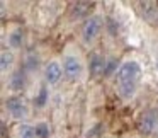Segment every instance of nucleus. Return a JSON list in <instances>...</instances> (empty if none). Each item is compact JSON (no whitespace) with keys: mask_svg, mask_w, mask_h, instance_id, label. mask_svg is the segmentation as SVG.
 <instances>
[{"mask_svg":"<svg viewBox=\"0 0 158 138\" xmlns=\"http://www.w3.org/2000/svg\"><path fill=\"white\" fill-rule=\"evenodd\" d=\"M61 65H63L65 77L68 80H72V82H80L83 79V75H85V70H87L85 62H83L78 50L72 48V46H68L65 50V53H63Z\"/></svg>","mask_w":158,"mask_h":138,"instance_id":"f257e3e1","label":"nucleus"},{"mask_svg":"<svg viewBox=\"0 0 158 138\" xmlns=\"http://www.w3.org/2000/svg\"><path fill=\"white\" fill-rule=\"evenodd\" d=\"M141 75H143L141 63L136 60H126L119 65V70L114 75L116 77V85L117 84H139Z\"/></svg>","mask_w":158,"mask_h":138,"instance_id":"f03ea898","label":"nucleus"},{"mask_svg":"<svg viewBox=\"0 0 158 138\" xmlns=\"http://www.w3.org/2000/svg\"><path fill=\"white\" fill-rule=\"evenodd\" d=\"M104 17L100 14H92L82 26V32H80V38H82L83 45L90 46L97 41V38L100 36L104 29Z\"/></svg>","mask_w":158,"mask_h":138,"instance_id":"7ed1b4c3","label":"nucleus"},{"mask_svg":"<svg viewBox=\"0 0 158 138\" xmlns=\"http://www.w3.org/2000/svg\"><path fill=\"white\" fill-rule=\"evenodd\" d=\"M4 104H5V111L9 113V116L12 119L22 121L29 116V106L21 96H9Z\"/></svg>","mask_w":158,"mask_h":138,"instance_id":"20e7f679","label":"nucleus"},{"mask_svg":"<svg viewBox=\"0 0 158 138\" xmlns=\"http://www.w3.org/2000/svg\"><path fill=\"white\" fill-rule=\"evenodd\" d=\"M158 128V107H146L138 118V130L148 136Z\"/></svg>","mask_w":158,"mask_h":138,"instance_id":"39448f33","label":"nucleus"},{"mask_svg":"<svg viewBox=\"0 0 158 138\" xmlns=\"http://www.w3.org/2000/svg\"><path fill=\"white\" fill-rule=\"evenodd\" d=\"M63 77H65L63 65L58 60H49L43 68V79H44L46 85H58Z\"/></svg>","mask_w":158,"mask_h":138,"instance_id":"423d86ee","label":"nucleus"},{"mask_svg":"<svg viewBox=\"0 0 158 138\" xmlns=\"http://www.w3.org/2000/svg\"><path fill=\"white\" fill-rule=\"evenodd\" d=\"M106 65H107V58L100 53H92L89 56V62H87V70H89V75L92 79L97 77H104L106 72Z\"/></svg>","mask_w":158,"mask_h":138,"instance_id":"0eeeda50","label":"nucleus"},{"mask_svg":"<svg viewBox=\"0 0 158 138\" xmlns=\"http://www.w3.org/2000/svg\"><path fill=\"white\" fill-rule=\"evenodd\" d=\"M7 87L12 92H22V90L26 89V72H24V68L14 70V72L9 75Z\"/></svg>","mask_w":158,"mask_h":138,"instance_id":"6e6552de","label":"nucleus"},{"mask_svg":"<svg viewBox=\"0 0 158 138\" xmlns=\"http://www.w3.org/2000/svg\"><path fill=\"white\" fill-rule=\"evenodd\" d=\"M24 31H22L21 28H15L12 29L10 32L7 34V38H5V43H7V48L9 50H21L22 45H24Z\"/></svg>","mask_w":158,"mask_h":138,"instance_id":"1a4fd4ad","label":"nucleus"},{"mask_svg":"<svg viewBox=\"0 0 158 138\" xmlns=\"http://www.w3.org/2000/svg\"><path fill=\"white\" fill-rule=\"evenodd\" d=\"M90 9H92V4L90 2H77V4L72 5V11H70V15L72 19H89L90 15Z\"/></svg>","mask_w":158,"mask_h":138,"instance_id":"9d476101","label":"nucleus"},{"mask_svg":"<svg viewBox=\"0 0 158 138\" xmlns=\"http://www.w3.org/2000/svg\"><path fill=\"white\" fill-rule=\"evenodd\" d=\"M14 63H15L14 51L12 50H2V53H0V70H2V73L10 72Z\"/></svg>","mask_w":158,"mask_h":138,"instance_id":"9b49d317","label":"nucleus"},{"mask_svg":"<svg viewBox=\"0 0 158 138\" xmlns=\"http://www.w3.org/2000/svg\"><path fill=\"white\" fill-rule=\"evenodd\" d=\"M138 85H139V84H117L116 90H117V94H119L121 99L131 101L138 92Z\"/></svg>","mask_w":158,"mask_h":138,"instance_id":"f8f14e48","label":"nucleus"},{"mask_svg":"<svg viewBox=\"0 0 158 138\" xmlns=\"http://www.w3.org/2000/svg\"><path fill=\"white\" fill-rule=\"evenodd\" d=\"M48 102H49V90L46 85H43V87H39L38 94L34 96V106L38 109H43V107H46Z\"/></svg>","mask_w":158,"mask_h":138,"instance_id":"ddd939ff","label":"nucleus"},{"mask_svg":"<svg viewBox=\"0 0 158 138\" xmlns=\"http://www.w3.org/2000/svg\"><path fill=\"white\" fill-rule=\"evenodd\" d=\"M22 68H24L26 73L36 72V70L39 68V56L36 55V53H29V55L26 56V60H24V65H22Z\"/></svg>","mask_w":158,"mask_h":138,"instance_id":"4468645a","label":"nucleus"},{"mask_svg":"<svg viewBox=\"0 0 158 138\" xmlns=\"http://www.w3.org/2000/svg\"><path fill=\"white\" fill-rule=\"evenodd\" d=\"M34 133L36 138H49L51 136V126L46 121H38L34 124Z\"/></svg>","mask_w":158,"mask_h":138,"instance_id":"2eb2a0df","label":"nucleus"},{"mask_svg":"<svg viewBox=\"0 0 158 138\" xmlns=\"http://www.w3.org/2000/svg\"><path fill=\"white\" fill-rule=\"evenodd\" d=\"M119 67H117V60L114 56L107 58V65H106V72H104V77H110V75H116Z\"/></svg>","mask_w":158,"mask_h":138,"instance_id":"dca6fc26","label":"nucleus"},{"mask_svg":"<svg viewBox=\"0 0 158 138\" xmlns=\"http://www.w3.org/2000/svg\"><path fill=\"white\" fill-rule=\"evenodd\" d=\"M17 138H36L34 126H31V124H22V126L19 128Z\"/></svg>","mask_w":158,"mask_h":138,"instance_id":"f3484780","label":"nucleus"},{"mask_svg":"<svg viewBox=\"0 0 158 138\" xmlns=\"http://www.w3.org/2000/svg\"><path fill=\"white\" fill-rule=\"evenodd\" d=\"M156 70H158V63H156Z\"/></svg>","mask_w":158,"mask_h":138,"instance_id":"a211bd4d","label":"nucleus"},{"mask_svg":"<svg viewBox=\"0 0 158 138\" xmlns=\"http://www.w3.org/2000/svg\"><path fill=\"white\" fill-rule=\"evenodd\" d=\"M156 21H158V14H156Z\"/></svg>","mask_w":158,"mask_h":138,"instance_id":"6ab92c4d","label":"nucleus"}]
</instances>
